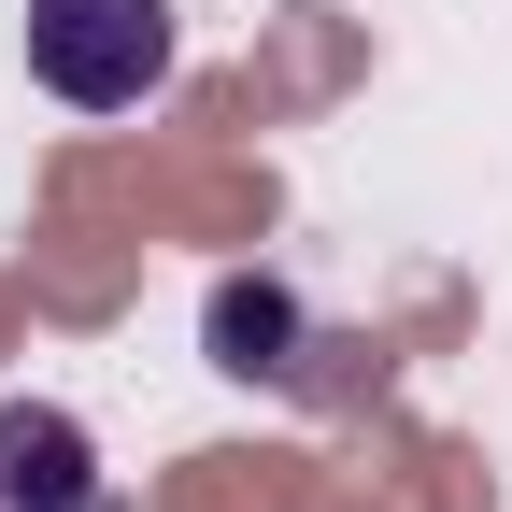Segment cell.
<instances>
[{
  "mask_svg": "<svg viewBox=\"0 0 512 512\" xmlns=\"http://www.w3.org/2000/svg\"><path fill=\"white\" fill-rule=\"evenodd\" d=\"M29 72L72 114H128L171 86V0H29Z\"/></svg>",
  "mask_w": 512,
  "mask_h": 512,
  "instance_id": "1",
  "label": "cell"
},
{
  "mask_svg": "<svg viewBox=\"0 0 512 512\" xmlns=\"http://www.w3.org/2000/svg\"><path fill=\"white\" fill-rule=\"evenodd\" d=\"M100 441L57 413V399H15L0 413V512H100Z\"/></svg>",
  "mask_w": 512,
  "mask_h": 512,
  "instance_id": "2",
  "label": "cell"
},
{
  "mask_svg": "<svg viewBox=\"0 0 512 512\" xmlns=\"http://www.w3.org/2000/svg\"><path fill=\"white\" fill-rule=\"evenodd\" d=\"M285 342H299V299H285V285H214V356H228L242 384H256V370L285 384V370H299Z\"/></svg>",
  "mask_w": 512,
  "mask_h": 512,
  "instance_id": "3",
  "label": "cell"
},
{
  "mask_svg": "<svg viewBox=\"0 0 512 512\" xmlns=\"http://www.w3.org/2000/svg\"><path fill=\"white\" fill-rule=\"evenodd\" d=\"M100 512H114V498H100Z\"/></svg>",
  "mask_w": 512,
  "mask_h": 512,
  "instance_id": "4",
  "label": "cell"
}]
</instances>
